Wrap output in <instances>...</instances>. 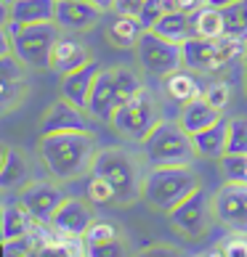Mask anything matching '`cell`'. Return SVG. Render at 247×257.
Returning <instances> with one entry per match:
<instances>
[{"mask_svg":"<svg viewBox=\"0 0 247 257\" xmlns=\"http://www.w3.org/2000/svg\"><path fill=\"white\" fill-rule=\"evenodd\" d=\"M226 144H229V119H223V117L218 119L215 125L194 133V146H197L199 157H207V159L223 157Z\"/></svg>","mask_w":247,"mask_h":257,"instance_id":"44dd1931","label":"cell"},{"mask_svg":"<svg viewBox=\"0 0 247 257\" xmlns=\"http://www.w3.org/2000/svg\"><path fill=\"white\" fill-rule=\"evenodd\" d=\"M244 64H247V51H244Z\"/></svg>","mask_w":247,"mask_h":257,"instance_id":"7bdbcfd3","label":"cell"},{"mask_svg":"<svg viewBox=\"0 0 247 257\" xmlns=\"http://www.w3.org/2000/svg\"><path fill=\"white\" fill-rule=\"evenodd\" d=\"M165 93L184 106V103L194 101V98H202L205 88H202V82H199V77L194 74V69H176L165 77Z\"/></svg>","mask_w":247,"mask_h":257,"instance_id":"ffe728a7","label":"cell"},{"mask_svg":"<svg viewBox=\"0 0 247 257\" xmlns=\"http://www.w3.org/2000/svg\"><path fill=\"white\" fill-rule=\"evenodd\" d=\"M154 32L157 35H162L165 40L170 43H178V45H184L189 37H194V22H192V14H186V11H170L165 14L162 19H159V24L154 27Z\"/></svg>","mask_w":247,"mask_h":257,"instance_id":"cb8c5ba5","label":"cell"},{"mask_svg":"<svg viewBox=\"0 0 247 257\" xmlns=\"http://www.w3.org/2000/svg\"><path fill=\"white\" fill-rule=\"evenodd\" d=\"M223 22H226V35L247 43V0H236V3L226 6Z\"/></svg>","mask_w":247,"mask_h":257,"instance_id":"83f0119b","label":"cell"},{"mask_svg":"<svg viewBox=\"0 0 247 257\" xmlns=\"http://www.w3.org/2000/svg\"><path fill=\"white\" fill-rule=\"evenodd\" d=\"M213 212H215V207H213L210 194L199 186L192 196H186L178 207L170 209L168 217H170V223H173L181 233L199 236V233H205V228H207V223H210Z\"/></svg>","mask_w":247,"mask_h":257,"instance_id":"9c48e42d","label":"cell"},{"mask_svg":"<svg viewBox=\"0 0 247 257\" xmlns=\"http://www.w3.org/2000/svg\"><path fill=\"white\" fill-rule=\"evenodd\" d=\"M136 51H138L141 66H144L149 74H157V77H168L170 72H176L184 66V48L178 43L165 40V37L157 35L154 30H146L141 35Z\"/></svg>","mask_w":247,"mask_h":257,"instance_id":"ba28073f","label":"cell"},{"mask_svg":"<svg viewBox=\"0 0 247 257\" xmlns=\"http://www.w3.org/2000/svg\"><path fill=\"white\" fill-rule=\"evenodd\" d=\"M101 14L104 11L99 6H93L91 0H59V6H56V24L69 32H83V30H91L101 19Z\"/></svg>","mask_w":247,"mask_h":257,"instance_id":"9a60e30c","label":"cell"},{"mask_svg":"<svg viewBox=\"0 0 247 257\" xmlns=\"http://www.w3.org/2000/svg\"><path fill=\"white\" fill-rule=\"evenodd\" d=\"M27 93V80H0V109L11 111Z\"/></svg>","mask_w":247,"mask_h":257,"instance_id":"d6a6232c","label":"cell"},{"mask_svg":"<svg viewBox=\"0 0 247 257\" xmlns=\"http://www.w3.org/2000/svg\"><path fill=\"white\" fill-rule=\"evenodd\" d=\"M122 103L120 98V90H117V82H115V72L112 69H104L99 74L96 85L91 90V98H88V114L96 117L101 122H112L117 106Z\"/></svg>","mask_w":247,"mask_h":257,"instance_id":"5bb4252c","label":"cell"},{"mask_svg":"<svg viewBox=\"0 0 247 257\" xmlns=\"http://www.w3.org/2000/svg\"><path fill=\"white\" fill-rule=\"evenodd\" d=\"M192 22H194V35L197 37H223L226 35V22H223V8H215V6H202L199 11L192 14Z\"/></svg>","mask_w":247,"mask_h":257,"instance_id":"484cf974","label":"cell"},{"mask_svg":"<svg viewBox=\"0 0 247 257\" xmlns=\"http://www.w3.org/2000/svg\"><path fill=\"white\" fill-rule=\"evenodd\" d=\"M231 3H236V0H207V6H215V8H226Z\"/></svg>","mask_w":247,"mask_h":257,"instance_id":"b9f144b4","label":"cell"},{"mask_svg":"<svg viewBox=\"0 0 247 257\" xmlns=\"http://www.w3.org/2000/svg\"><path fill=\"white\" fill-rule=\"evenodd\" d=\"M226 154L247 157V119L244 117L229 119V144H226Z\"/></svg>","mask_w":247,"mask_h":257,"instance_id":"f546056e","label":"cell"},{"mask_svg":"<svg viewBox=\"0 0 247 257\" xmlns=\"http://www.w3.org/2000/svg\"><path fill=\"white\" fill-rule=\"evenodd\" d=\"M176 0H144V8H141L138 14V22L144 30H154V27L159 24V19H162L165 14L176 11Z\"/></svg>","mask_w":247,"mask_h":257,"instance_id":"f1b7e54d","label":"cell"},{"mask_svg":"<svg viewBox=\"0 0 247 257\" xmlns=\"http://www.w3.org/2000/svg\"><path fill=\"white\" fill-rule=\"evenodd\" d=\"M112 72H115V82H117V90H120V98H122V101H128V98H133V96H138V93L144 90V85H141L138 74L133 72V69L117 66V69H112Z\"/></svg>","mask_w":247,"mask_h":257,"instance_id":"1f68e13d","label":"cell"},{"mask_svg":"<svg viewBox=\"0 0 247 257\" xmlns=\"http://www.w3.org/2000/svg\"><path fill=\"white\" fill-rule=\"evenodd\" d=\"M133 257H189V254L173 244H154V246H146V249L136 252Z\"/></svg>","mask_w":247,"mask_h":257,"instance_id":"74e56055","label":"cell"},{"mask_svg":"<svg viewBox=\"0 0 247 257\" xmlns=\"http://www.w3.org/2000/svg\"><path fill=\"white\" fill-rule=\"evenodd\" d=\"M144 157L151 167H178V165H192L197 157L194 136L189 133L181 122L159 119L151 133L141 141Z\"/></svg>","mask_w":247,"mask_h":257,"instance_id":"7a4b0ae2","label":"cell"},{"mask_svg":"<svg viewBox=\"0 0 247 257\" xmlns=\"http://www.w3.org/2000/svg\"><path fill=\"white\" fill-rule=\"evenodd\" d=\"M85 257H133L128 249L125 236L112 241H101V244H85Z\"/></svg>","mask_w":247,"mask_h":257,"instance_id":"4dcf8cb0","label":"cell"},{"mask_svg":"<svg viewBox=\"0 0 247 257\" xmlns=\"http://www.w3.org/2000/svg\"><path fill=\"white\" fill-rule=\"evenodd\" d=\"M199 188V178L192 170V165H178V167H151L144 175L141 196L144 202L154 209L170 212L178 207L186 196H192Z\"/></svg>","mask_w":247,"mask_h":257,"instance_id":"3957f363","label":"cell"},{"mask_svg":"<svg viewBox=\"0 0 247 257\" xmlns=\"http://www.w3.org/2000/svg\"><path fill=\"white\" fill-rule=\"evenodd\" d=\"M37 225L40 223L30 215V209H27L22 202L3 204V215H0V233H3V241L22 239V236L32 233Z\"/></svg>","mask_w":247,"mask_h":257,"instance_id":"d6986e66","label":"cell"},{"mask_svg":"<svg viewBox=\"0 0 247 257\" xmlns=\"http://www.w3.org/2000/svg\"><path fill=\"white\" fill-rule=\"evenodd\" d=\"M91 61L88 56V48L74 40V37H59L53 45V53H51V69H56L64 77V74H69L74 69H80Z\"/></svg>","mask_w":247,"mask_h":257,"instance_id":"ac0fdd59","label":"cell"},{"mask_svg":"<svg viewBox=\"0 0 247 257\" xmlns=\"http://www.w3.org/2000/svg\"><path fill=\"white\" fill-rule=\"evenodd\" d=\"M122 231L117 223H109V220H93V225L88 228V233L83 236L85 244H101V241H112V239H120Z\"/></svg>","mask_w":247,"mask_h":257,"instance_id":"836d02e7","label":"cell"},{"mask_svg":"<svg viewBox=\"0 0 247 257\" xmlns=\"http://www.w3.org/2000/svg\"><path fill=\"white\" fill-rule=\"evenodd\" d=\"M101 72H104L101 64L91 59L85 66H80V69L64 74L61 77V96L69 98L72 103H77V106H83V109H88L91 90H93V85H96Z\"/></svg>","mask_w":247,"mask_h":257,"instance_id":"2e32d148","label":"cell"},{"mask_svg":"<svg viewBox=\"0 0 247 257\" xmlns=\"http://www.w3.org/2000/svg\"><path fill=\"white\" fill-rule=\"evenodd\" d=\"M218 252H221V257H247V233L231 231V236H226L218 244Z\"/></svg>","mask_w":247,"mask_h":257,"instance_id":"d590c367","label":"cell"},{"mask_svg":"<svg viewBox=\"0 0 247 257\" xmlns=\"http://www.w3.org/2000/svg\"><path fill=\"white\" fill-rule=\"evenodd\" d=\"M218 119H221V109H215L205 96L184 103L181 117H178V122H181V125L192 133V136H194V133H199V130H205V127H210V125H215Z\"/></svg>","mask_w":247,"mask_h":257,"instance_id":"7402d4cb","label":"cell"},{"mask_svg":"<svg viewBox=\"0 0 247 257\" xmlns=\"http://www.w3.org/2000/svg\"><path fill=\"white\" fill-rule=\"evenodd\" d=\"M8 27H11V32H14V53L27 66H32V69H45V66H51V53H53L56 40H59V30H61L59 24L45 22V24L19 27L14 22H8Z\"/></svg>","mask_w":247,"mask_h":257,"instance_id":"8992f818","label":"cell"},{"mask_svg":"<svg viewBox=\"0 0 247 257\" xmlns=\"http://www.w3.org/2000/svg\"><path fill=\"white\" fill-rule=\"evenodd\" d=\"M45 170L56 180H77L93 170L96 159V136L91 130L83 133H53L40 136L37 146Z\"/></svg>","mask_w":247,"mask_h":257,"instance_id":"6da1fadb","label":"cell"},{"mask_svg":"<svg viewBox=\"0 0 247 257\" xmlns=\"http://www.w3.org/2000/svg\"><path fill=\"white\" fill-rule=\"evenodd\" d=\"M56 6L59 0H16L3 22H14L19 27L56 22Z\"/></svg>","mask_w":247,"mask_h":257,"instance_id":"e0dca14e","label":"cell"},{"mask_svg":"<svg viewBox=\"0 0 247 257\" xmlns=\"http://www.w3.org/2000/svg\"><path fill=\"white\" fill-rule=\"evenodd\" d=\"M93 209H91V202L85 199H69L66 196L64 202L59 204V209L53 212L51 217V228L61 236H72V239H83L88 233V228L93 225Z\"/></svg>","mask_w":247,"mask_h":257,"instance_id":"7c38bea8","label":"cell"},{"mask_svg":"<svg viewBox=\"0 0 247 257\" xmlns=\"http://www.w3.org/2000/svg\"><path fill=\"white\" fill-rule=\"evenodd\" d=\"M144 32L146 30L141 27V22L136 16H120V14H115V19H112L109 27H107L109 40H112V45H117V48H136Z\"/></svg>","mask_w":247,"mask_h":257,"instance_id":"d4e9b609","label":"cell"},{"mask_svg":"<svg viewBox=\"0 0 247 257\" xmlns=\"http://www.w3.org/2000/svg\"><path fill=\"white\" fill-rule=\"evenodd\" d=\"M221 173L231 183H247V157L223 154L221 157Z\"/></svg>","mask_w":247,"mask_h":257,"instance_id":"e575fe53","label":"cell"},{"mask_svg":"<svg viewBox=\"0 0 247 257\" xmlns=\"http://www.w3.org/2000/svg\"><path fill=\"white\" fill-rule=\"evenodd\" d=\"M157 106H154V98H151V93L144 88L138 93V96H133L128 101H122L115 117H112V125H115V130L120 133V136H125L130 141H144L151 127L157 125Z\"/></svg>","mask_w":247,"mask_h":257,"instance_id":"52a82bcc","label":"cell"},{"mask_svg":"<svg viewBox=\"0 0 247 257\" xmlns=\"http://www.w3.org/2000/svg\"><path fill=\"white\" fill-rule=\"evenodd\" d=\"M88 130L85 109L72 103L69 98H59L51 103V109L40 119V136H53V133H83Z\"/></svg>","mask_w":247,"mask_h":257,"instance_id":"4fadbf2b","label":"cell"},{"mask_svg":"<svg viewBox=\"0 0 247 257\" xmlns=\"http://www.w3.org/2000/svg\"><path fill=\"white\" fill-rule=\"evenodd\" d=\"M64 191L59 186L48 183V180H32V183H27L22 188V194H19V202H22L27 209H30V215L35 217L40 225H48L53 212L59 209V204L64 202Z\"/></svg>","mask_w":247,"mask_h":257,"instance_id":"8fae6325","label":"cell"},{"mask_svg":"<svg viewBox=\"0 0 247 257\" xmlns=\"http://www.w3.org/2000/svg\"><path fill=\"white\" fill-rule=\"evenodd\" d=\"M244 77H247V74H244Z\"/></svg>","mask_w":247,"mask_h":257,"instance_id":"ee69618b","label":"cell"},{"mask_svg":"<svg viewBox=\"0 0 247 257\" xmlns=\"http://www.w3.org/2000/svg\"><path fill=\"white\" fill-rule=\"evenodd\" d=\"M176 6H178V11L194 14V11H199L202 6H207V0H176Z\"/></svg>","mask_w":247,"mask_h":257,"instance_id":"ab89813d","label":"cell"},{"mask_svg":"<svg viewBox=\"0 0 247 257\" xmlns=\"http://www.w3.org/2000/svg\"><path fill=\"white\" fill-rule=\"evenodd\" d=\"M184 48V66L194 72H218L223 69L226 64H231L234 59H244L247 43L236 40V37H189L181 45Z\"/></svg>","mask_w":247,"mask_h":257,"instance_id":"277c9868","label":"cell"},{"mask_svg":"<svg viewBox=\"0 0 247 257\" xmlns=\"http://www.w3.org/2000/svg\"><path fill=\"white\" fill-rule=\"evenodd\" d=\"M91 173H99L101 178H107L117 191L120 204H130L141 196V186H144V178L138 173L136 159L128 157L125 151L120 149H107L99 151L96 159H93V170Z\"/></svg>","mask_w":247,"mask_h":257,"instance_id":"5b68a950","label":"cell"},{"mask_svg":"<svg viewBox=\"0 0 247 257\" xmlns=\"http://www.w3.org/2000/svg\"><path fill=\"white\" fill-rule=\"evenodd\" d=\"M27 178H30V170H27L24 157L3 144V149H0V186L6 191L16 186H27Z\"/></svg>","mask_w":247,"mask_h":257,"instance_id":"603a6c76","label":"cell"},{"mask_svg":"<svg viewBox=\"0 0 247 257\" xmlns=\"http://www.w3.org/2000/svg\"><path fill=\"white\" fill-rule=\"evenodd\" d=\"M85 194H88V202L91 204H99V207L120 204L115 186H112L107 178H101L99 173H88V186H85Z\"/></svg>","mask_w":247,"mask_h":257,"instance_id":"4316f807","label":"cell"},{"mask_svg":"<svg viewBox=\"0 0 247 257\" xmlns=\"http://www.w3.org/2000/svg\"><path fill=\"white\" fill-rule=\"evenodd\" d=\"M141 8H144V0H115V8H112V11L120 14V16H136L138 19Z\"/></svg>","mask_w":247,"mask_h":257,"instance_id":"f35d334b","label":"cell"},{"mask_svg":"<svg viewBox=\"0 0 247 257\" xmlns=\"http://www.w3.org/2000/svg\"><path fill=\"white\" fill-rule=\"evenodd\" d=\"M213 207H215V217L229 231L247 233V183H231V180H226L218 188Z\"/></svg>","mask_w":247,"mask_h":257,"instance_id":"30bf717a","label":"cell"},{"mask_svg":"<svg viewBox=\"0 0 247 257\" xmlns=\"http://www.w3.org/2000/svg\"><path fill=\"white\" fill-rule=\"evenodd\" d=\"M205 98L213 103L215 109H226V103H229L231 98V88H229V82H213V85H207L205 88Z\"/></svg>","mask_w":247,"mask_h":257,"instance_id":"8d00e7d4","label":"cell"},{"mask_svg":"<svg viewBox=\"0 0 247 257\" xmlns=\"http://www.w3.org/2000/svg\"><path fill=\"white\" fill-rule=\"evenodd\" d=\"M93 6H99L101 11H109V8H115V0H91Z\"/></svg>","mask_w":247,"mask_h":257,"instance_id":"60d3db41","label":"cell"}]
</instances>
